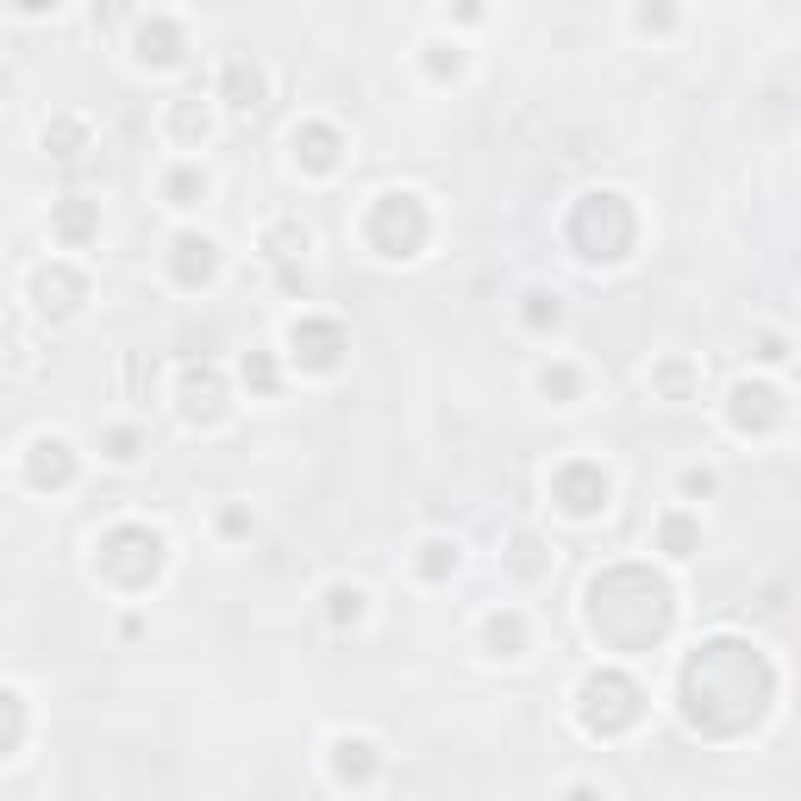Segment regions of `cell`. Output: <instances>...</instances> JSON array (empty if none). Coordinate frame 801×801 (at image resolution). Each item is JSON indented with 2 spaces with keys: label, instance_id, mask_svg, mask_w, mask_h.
Instances as JSON below:
<instances>
[{
  "label": "cell",
  "instance_id": "cell-1",
  "mask_svg": "<svg viewBox=\"0 0 801 801\" xmlns=\"http://www.w3.org/2000/svg\"><path fill=\"white\" fill-rule=\"evenodd\" d=\"M557 501L570 507V514H601L607 507V470L601 464H570V470H557Z\"/></svg>",
  "mask_w": 801,
  "mask_h": 801
},
{
  "label": "cell",
  "instance_id": "cell-2",
  "mask_svg": "<svg viewBox=\"0 0 801 801\" xmlns=\"http://www.w3.org/2000/svg\"><path fill=\"white\" fill-rule=\"evenodd\" d=\"M213 270H220V245H213L207 232H182V238H175V275L195 288V282H207Z\"/></svg>",
  "mask_w": 801,
  "mask_h": 801
},
{
  "label": "cell",
  "instance_id": "cell-3",
  "mask_svg": "<svg viewBox=\"0 0 801 801\" xmlns=\"http://www.w3.org/2000/svg\"><path fill=\"white\" fill-rule=\"evenodd\" d=\"M782 407H776V389H764V382H739L732 389V426L739 432H751V426H771Z\"/></svg>",
  "mask_w": 801,
  "mask_h": 801
},
{
  "label": "cell",
  "instance_id": "cell-4",
  "mask_svg": "<svg viewBox=\"0 0 801 801\" xmlns=\"http://www.w3.org/2000/svg\"><path fill=\"white\" fill-rule=\"evenodd\" d=\"M288 345H307V370H332L338 363V325H320V320H295Z\"/></svg>",
  "mask_w": 801,
  "mask_h": 801
},
{
  "label": "cell",
  "instance_id": "cell-5",
  "mask_svg": "<svg viewBox=\"0 0 801 801\" xmlns=\"http://www.w3.org/2000/svg\"><path fill=\"white\" fill-rule=\"evenodd\" d=\"M138 63H150V70L182 63V38H175L170 20H145V25H138Z\"/></svg>",
  "mask_w": 801,
  "mask_h": 801
},
{
  "label": "cell",
  "instance_id": "cell-6",
  "mask_svg": "<svg viewBox=\"0 0 801 801\" xmlns=\"http://www.w3.org/2000/svg\"><path fill=\"white\" fill-rule=\"evenodd\" d=\"M225 100H232V113H257L263 107V70L257 63H225Z\"/></svg>",
  "mask_w": 801,
  "mask_h": 801
},
{
  "label": "cell",
  "instance_id": "cell-7",
  "mask_svg": "<svg viewBox=\"0 0 801 801\" xmlns=\"http://www.w3.org/2000/svg\"><path fill=\"white\" fill-rule=\"evenodd\" d=\"M32 476L38 482H70V439H38L32 445Z\"/></svg>",
  "mask_w": 801,
  "mask_h": 801
},
{
  "label": "cell",
  "instance_id": "cell-8",
  "mask_svg": "<svg viewBox=\"0 0 801 801\" xmlns=\"http://www.w3.org/2000/svg\"><path fill=\"white\" fill-rule=\"evenodd\" d=\"M332 764H338V776H357V782H363V776L375 771V745L370 739H332Z\"/></svg>",
  "mask_w": 801,
  "mask_h": 801
},
{
  "label": "cell",
  "instance_id": "cell-9",
  "mask_svg": "<svg viewBox=\"0 0 801 801\" xmlns=\"http://www.w3.org/2000/svg\"><path fill=\"white\" fill-rule=\"evenodd\" d=\"M457 564H464V557H457V539H426V545H420V576H426V582L457 576Z\"/></svg>",
  "mask_w": 801,
  "mask_h": 801
},
{
  "label": "cell",
  "instance_id": "cell-10",
  "mask_svg": "<svg viewBox=\"0 0 801 801\" xmlns=\"http://www.w3.org/2000/svg\"><path fill=\"white\" fill-rule=\"evenodd\" d=\"M489 645H495V657H520V645H526L520 614H489Z\"/></svg>",
  "mask_w": 801,
  "mask_h": 801
},
{
  "label": "cell",
  "instance_id": "cell-11",
  "mask_svg": "<svg viewBox=\"0 0 801 801\" xmlns=\"http://www.w3.org/2000/svg\"><path fill=\"white\" fill-rule=\"evenodd\" d=\"M200 195H207V170H195V163H182V170L170 175V207H195Z\"/></svg>",
  "mask_w": 801,
  "mask_h": 801
},
{
  "label": "cell",
  "instance_id": "cell-12",
  "mask_svg": "<svg viewBox=\"0 0 801 801\" xmlns=\"http://www.w3.org/2000/svg\"><path fill=\"white\" fill-rule=\"evenodd\" d=\"M325 601H332L325 614H332V620H338V626H345V620H357V614H363V589H345V582H338V589H325Z\"/></svg>",
  "mask_w": 801,
  "mask_h": 801
},
{
  "label": "cell",
  "instance_id": "cell-13",
  "mask_svg": "<svg viewBox=\"0 0 801 801\" xmlns=\"http://www.w3.org/2000/svg\"><path fill=\"white\" fill-rule=\"evenodd\" d=\"M88 225H95V213H88L82 200H70V207H57V232H63V238H88Z\"/></svg>",
  "mask_w": 801,
  "mask_h": 801
},
{
  "label": "cell",
  "instance_id": "cell-14",
  "mask_svg": "<svg viewBox=\"0 0 801 801\" xmlns=\"http://www.w3.org/2000/svg\"><path fill=\"white\" fill-rule=\"evenodd\" d=\"M526 300H532V307H526V320H532V325H557V320H564V300H557V295H545V288H532V295H526Z\"/></svg>",
  "mask_w": 801,
  "mask_h": 801
},
{
  "label": "cell",
  "instance_id": "cell-15",
  "mask_svg": "<svg viewBox=\"0 0 801 801\" xmlns=\"http://www.w3.org/2000/svg\"><path fill=\"white\" fill-rule=\"evenodd\" d=\"M107 457H113V464H132V457H138V432H107Z\"/></svg>",
  "mask_w": 801,
  "mask_h": 801
},
{
  "label": "cell",
  "instance_id": "cell-16",
  "mask_svg": "<svg viewBox=\"0 0 801 801\" xmlns=\"http://www.w3.org/2000/svg\"><path fill=\"white\" fill-rule=\"evenodd\" d=\"M664 545H670V557H689V545H695L689 520H664Z\"/></svg>",
  "mask_w": 801,
  "mask_h": 801
},
{
  "label": "cell",
  "instance_id": "cell-17",
  "mask_svg": "<svg viewBox=\"0 0 801 801\" xmlns=\"http://www.w3.org/2000/svg\"><path fill=\"white\" fill-rule=\"evenodd\" d=\"M539 389H545V395H570L576 375H570V370H545V375H539Z\"/></svg>",
  "mask_w": 801,
  "mask_h": 801
},
{
  "label": "cell",
  "instance_id": "cell-18",
  "mask_svg": "<svg viewBox=\"0 0 801 801\" xmlns=\"http://www.w3.org/2000/svg\"><path fill=\"white\" fill-rule=\"evenodd\" d=\"M639 25H670V0H645V7H639Z\"/></svg>",
  "mask_w": 801,
  "mask_h": 801
},
{
  "label": "cell",
  "instance_id": "cell-19",
  "mask_svg": "<svg viewBox=\"0 0 801 801\" xmlns=\"http://www.w3.org/2000/svg\"><path fill=\"white\" fill-rule=\"evenodd\" d=\"M682 489H689V495H707V489H714V476H707V470H689V476H682Z\"/></svg>",
  "mask_w": 801,
  "mask_h": 801
}]
</instances>
